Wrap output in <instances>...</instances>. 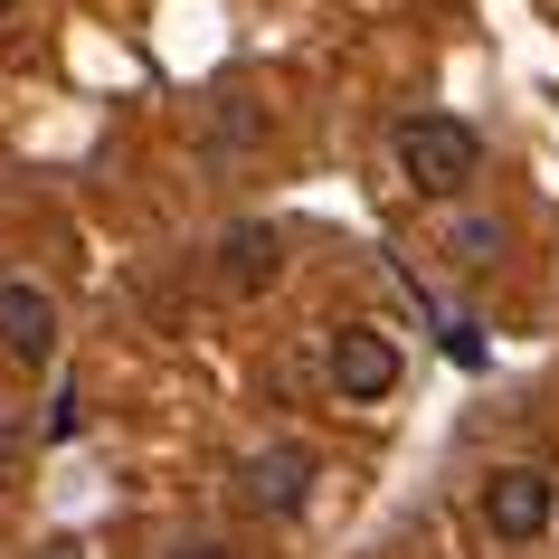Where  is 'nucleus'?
Segmentation results:
<instances>
[{
  "instance_id": "nucleus-1",
  "label": "nucleus",
  "mask_w": 559,
  "mask_h": 559,
  "mask_svg": "<svg viewBox=\"0 0 559 559\" xmlns=\"http://www.w3.org/2000/svg\"><path fill=\"white\" fill-rule=\"evenodd\" d=\"M399 171H408L417 200H465L474 171H484V133L455 115H408L399 123Z\"/></svg>"
},
{
  "instance_id": "nucleus-7",
  "label": "nucleus",
  "mask_w": 559,
  "mask_h": 559,
  "mask_svg": "<svg viewBox=\"0 0 559 559\" xmlns=\"http://www.w3.org/2000/svg\"><path fill=\"white\" fill-rule=\"evenodd\" d=\"M455 257H465V265H493L502 257V228H493V218H465V228H455Z\"/></svg>"
},
{
  "instance_id": "nucleus-6",
  "label": "nucleus",
  "mask_w": 559,
  "mask_h": 559,
  "mask_svg": "<svg viewBox=\"0 0 559 559\" xmlns=\"http://www.w3.org/2000/svg\"><path fill=\"white\" fill-rule=\"evenodd\" d=\"M247 502L275 512V522H295L304 502H313V455L304 445H265L257 465H247Z\"/></svg>"
},
{
  "instance_id": "nucleus-9",
  "label": "nucleus",
  "mask_w": 559,
  "mask_h": 559,
  "mask_svg": "<svg viewBox=\"0 0 559 559\" xmlns=\"http://www.w3.org/2000/svg\"><path fill=\"white\" fill-rule=\"evenodd\" d=\"M0 20H10V0H0Z\"/></svg>"
},
{
  "instance_id": "nucleus-2",
  "label": "nucleus",
  "mask_w": 559,
  "mask_h": 559,
  "mask_svg": "<svg viewBox=\"0 0 559 559\" xmlns=\"http://www.w3.org/2000/svg\"><path fill=\"white\" fill-rule=\"evenodd\" d=\"M323 370H332V389H342L352 408H380V399H399V380H408V352H399L380 323H342L332 352H323Z\"/></svg>"
},
{
  "instance_id": "nucleus-10",
  "label": "nucleus",
  "mask_w": 559,
  "mask_h": 559,
  "mask_svg": "<svg viewBox=\"0 0 559 559\" xmlns=\"http://www.w3.org/2000/svg\"><path fill=\"white\" fill-rule=\"evenodd\" d=\"M58 559H67V550H58Z\"/></svg>"
},
{
  "instance_id": "nucleus-3",
  "label": "nucleus",
  "mask_w": 559,
  "mask_h": 559,
  "mask_svg": "<svg viewBox=\"0 0 559 559\" xmlns=\"http://www.w3.org/2000/svg\"><path fill=\"white\" fill-rule=\"evenodd\" d=\"M550 512H559V484H550V465H493L484 474V531L493 540H540L550 531Z\"/></svg>"
},
{
  "instance_id": "nucleus-5",
  "label": "nucleus",
  "mask_w": 559,
  "mask_h": 559,
  "mask_svg": "<svg viewBox=\"0 0 559 559\" xmlns=\"http://www.w3.org/2000/svg\"><path fill=\"white\" fill-rule=\"evenodd\" d=\"M209 265H218V295L247 304V295H265V285L285 275V237L265 228V218H237V228L218 237V257H209Z\"/></svg>"
},
{
  "instance_id": "nucleus-4",
  "label": "nucleus",
  "mask_w": 559,
  "mask_h": 559,
  "mask_svg": "<svg viewBox=\"0 0 559 559\" xmlns=\"http://www.w3.org/2000/svg\"><path fill=\"white\" fill-rule=\"evenodd\" d=\"M0 352L20 370H48L58 360V295L29 285V275H0Z\"/></svg>"
},
{
  "instance_id": "nucleus-8",
  "label": "nucleus",
  "mask_w": 559,
  "mask_h": 559,
  "mask_svg": "<svg viewBox=\"0 0 559 559\" xmlns=\"http://www.w3.org/2000/svg\"><path fill=\"white\" fill-rule=\"evenodd\" d=\"M171 559H237V550H218V540H190V550H171Z\"/></svg>"
}]
</instances>
